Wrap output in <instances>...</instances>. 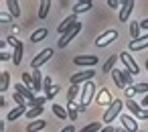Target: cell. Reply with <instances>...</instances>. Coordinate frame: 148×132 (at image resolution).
<instances>
[{
	"label": "cell",
	"mask_w": 148,
	"mask_h": 132,
	"mask_svg": "<svg viewBox=\"0 0 148 132\" xmlns=\"http://www.w3.org/2000/svg\"><path fill=\"white\" fill-rule=\"evenodd\" d=\"M53 112H55V116L61 118V120H65V118L69 116V112H67L63 106H59V104H53Z\"/></svg>",
	"instance_id": "obj_30"
},
{
	"label": "cell",
	"mask_w": 148,
	"mask_h": 132,
	"mask_svg": "<svg viewBox=\"0 0 148 132\" xmlns=\"http://www.w3.org/2000/svg\"><path fill=\"white\" fill-rule=\"evenodd\" d=\"M124 91H126V96H128V100H134V96H136V91H134V85H132V87H126Z\"/></svg>",
	"instance_id": "obj_40"
},
{
	"label": "cell",
	"mask_w": 148,
	"mask_h": 132,
	"mask_svg": "<svg viewBox=\"0 0 148 132\" xmlns=\"http://www.w3.org/2000/svg\"><path fill=\"white\" fill-rule=\"evenodd\" d=\"M47 126V122L45 120H37V122H29V126H27V132H39V130H43Z\"/></svg>",
	"instance_id": "obj_25"
},
{
	"label": "cell",
	"mask_w": 148,
	"mask_h": 132,
	"mask_svg": "<svg viewBox=\"0 0 148 132\" xmlns=\"http://www.w3.org/2000/svg\"><path fill=\"white\" fill-rule=\"evenodd\" d=\"M124 106H126V104H122V100H114V102H112V106H108V108H106L101 122H103L106 126H110V122H114V120H116V118L122 114Z\"/></svg>",
	"instance_id": "obj_1"
},
{
	"label": "cell",
	"mask_w": 148,
	"mask_h": 132,
	"mask_svg": "<svg viewBox=\"0 0 148 132\" xmlns=\"http://www.w3.org/2000/svg\"><path fill=\"white\" fill-rule=\"evenodd\" d=\"M140 27H142V29H146V31H148V19H144V21H142V23H140Z\"/></svg>",
	"instance_id": "obj_45"
},
{
	"label": "cell",
	"mask_w": 148,
	"mask_h": 132,
	"mask_svg": "<svg viewBox=\"0 0 148 132\" xmlns=\"http://www.w3.org/2000/svg\"><path fill=\"white\" fill-rule=\"evenodd\" d=\"M43 89H45V98H47V100H53V98H55V96H53V81H51V77H45Z\"/></svg>",
	"instance_id": "obj_22"
},
{
	"label": "cell",
	"mask_w": 148,
	"mask_h": 132,
	"mask_svg": "<svg viewBox=\"0 0 148 132\" xmlns=\"http://www.w3.org/2000/svg\"><path fill=\"white\" fill-rule=\"evenodd\" d=\"M77 23H79V21H77V14H69V16H67V19H65L59 27H57V31H59L61 35H65V33H67L69 29H73Z\"/></svg>",
	"instance_id": "obj_13"
},
{
	"label": "cell",
	"mask_w": 148,
	"mask_h": 132,
	"mask_svg": "<svg viewBox=\"0 0 148 132\" xmlns=\"http://www.w3.org/2000/svg\"><path fill=\"white\" fill-rule=\"evenodd\" d=\"M118 57H120V55H112V57L101 65V73H112V71H114V65H116V61H118Z\"/></svg>",
	"instance_id": "obj_20"
},
{
	"label": "cell",
	"mask_w": 148,
	"mask_h": 132,
	"mask_svg": "<svg viewBox=\"0 0 148 132\" xmlns=\"http://www.w3.org/2000/svg\"><path fill=\"white\" fill-rule=\"evenodd\" d=\"M140 23H136V21H132L130 23V35H132V41H136V39H140Z\"/></svg>",
	"instance_id": "obj_27"
},
{
	"label": "cell",
	"mask_w": 148,
	"mask_h": 132,
	"mask_svg": "<svg viewBox=\"0 0 148 132\" xmlns=\"http://www.w3.org/2000/svg\"><path fill=\"white\" fill-rule=\"evenodd\" d=\"M112 79H114V83L118 85V89H126V85H124V81H122V77H120V69H114V71H112Z\"/></svg>",
	"instance_id": "obj_32"
},
{
	"label": "cell",
	"mask_w": 148,
	"mask_h": 132,
	"mask_svg": "<svg viewBox=\"0 0 148 132\" xmlns=\"http://www.w3.org/2000/svg\"><path fill=\"white\" fill-rule=\"evenodd\" d=\"M43 81H45V79H43V73H41L39 69H35V71H33V89H35V91L43 89Z\"/></svg>",
	"instance_id": "obj_16"
},
{
	"label": "cell",
	"mask_w": 148,
	"mask_h": 132,
	"mask_svg": "<svg viewBox=\"0 0 148 132\" xmlns=\"http://www.w3.org/2000/svg\"><path fill=\"white\" fill-rule=\"evenodd\" d=\"M59 89H61L59 85H53V96H57V94H59Z\"/></svg>",
	"instance_id": "obj_47"
},
{
	"label": "cell",
	"mask_w": 148,
	"mask_h": 132,
	"mask_svg": "<svg viewBox=\"0 0 148 132\" xmlns=\"http://www.w3.org/2000/svg\"><path fill=\"white\" fill-rule=\"evenodd\" d=\"M120 122H122V128H124L126 132H138V122H136L132 116L122 114V116H120Z\"/></svg>",
	"instance_id": "obj_10"
},
{
	"label": "cell",
	"mask_w": 148,
	"mask_h": 132,
	"mask_svg": "<svg viewBox=\"0 0 148 132\" xmlns=\"http://www.w3.org/2000/svg\"><path fill=\"white\" fill-rule=\"evenodd\" d=\"M101 132H116V130H114L112 126H103V130H101Z\"/></svg>",
	"instance_id": "obj_46"
},
{
	"label": "cell",
	"mask_w": 148,
	"mask_h": 132,
	"mask_svg": "<svg viewBox=\"0 0 148 132\" xmlns=\"http://www.w3.org/2000/svg\"><path fill=\"white\" fill-rule=\"evenodd\" d=\"M146 47H148V35H144V37H140L136 41H130V45H128L130 51H142Z\"/></svg>",
	"instance_id": "obj_14"
},
{
	"label": "cell",
	"mask_w": 148,
	"mask_h": 132,
	"mask_svg": "<svg viewBox=\"0 0 148 132\" xmlns=\"http://www.w3.org/2000/svg\"><path fill=\"white\" fill-rule=\"evenodd\" d=\"M95 102L99 104V106H112V102H114V98L110 96V91L106 89V87H99L97 89V94H95Z\"/></svg>",
	"instance_id": "obj_9"
},
{
	"label": "cell",
	"mask_w": 148,
	"mask_h": 132,
	"mask_svg": "<svg viewBox=\"0 0 148 132\" xmlns=\"http://www.w3.org/2000/svg\"><path fill=\"white\" fill-rule=\"evenodd\" d=\"M43 110H45L43 106H39V108H31V110L27 112V118H29V120H35V118H39V116L43 114Z\"/></svg>",
	"instance_id": "obj_33"
},
{
	"label": "cell",
	"mask_w": 148,
	"mask_h": 132,
	"mask_svg": "<svg viewBox=\"0 0 148 132\" xmlns=\"http://www.w3.org/2000/svg\"><path fill=\"white\" fill-rule=\"evenodd\" d=\"M14 102H16V106H29L27 98H23V96H21V94H16V91H14Z\"/></svg>",
	"instance_id": "obj_36"
},
{
	"label": "cell",
	"mask_w": 148,
	"mask_h": 132,
	"mask_svg": "<svg viewBox=\"0 0 148 132\" xmlns=\"http://www.w3.org/2000/svg\"><path fill=\"white\" fill-rule=\"evenodd\" d=\"M73 63L79 67H93L99 63V59L95 55H79V57H73Z\"/></svg>",
	"instance_id": "obj_8"
},
{
	"label": "cell",
	"mask_w": 148,
	"mask_h": 132,
	"mask_svg": "<svg viewBox=\"0 0 148 132\" xmlns=\"http://www.w3.org/2000/svg\"><path fill=\"white\" fill-rule=\"evenodd\" d=\"M132 10H134V0H124L122 8H120V23H128Z\"/></svg>",
	"instance_id": "obj_11"
},
{
	"label": "cell",
	"mask_w": 148,
	"mask_h": 132,
	"mask_svg": "<svg viewBox=\"0 0 148 132\" xmlns=\"http://www.w3.org/2000/svg\"><path fill=\"white\" fill-rule=\"evenodd\" d=\"M6 41H8V45H10V47H16V45H18V43H21V41H16V39H14V37H12V35H10V37H8V39H6Z\"/></svg>",
	"instance_id": "obj_41"
},
{
	"label": "cell",
	"mask_w": 148,
	"mask_h": 132,
	"mask_svg": "<svg viewBox=\"0 0 148 132\" xmlns=\"http://www.w3.org/2000/svg\"><path fill=\"white\" fill-rule=\"evenodd\" d=\"M49 8H51V0H41V4H39V19H47Z\"/></svg>",
	"instance_id": "obj_23"
},
{
	"label": "cell",
	"mask_w": 148,
	"mask_h": 132,
	"mask_svg": "<svg viewBox=\"0 0 148 132\" xmlns=\"http://www.w3.org/2000/svg\"><path fill=\"white\" fill-rule=\"evenodd\" d=\"M116 39H118V31H116V29H108L106 33H101V35L97 37L95 45H97V47H108V45L114 43Z\"/></svg>",
	"instance_id": "obj_7"
},
{
	"label": "cell",
	"mask_w": 148,
	"mask_h": 132,
	"mask_svg": "<svg viewBox=\"0 0 148 132\" xmlns=\"http://www.w3.org/2000/svg\"><path fill=\"white\" fill-rule=\"evenodd\" d=\"M14 91H16V94H21L23 98H27V102H29V104L37 100V96H35V91H33L31 87H27L25 83H16V85H14Z\"/></svg>",
	"instance_id": "obj_12"
},
{
	"label": "cell",
	"mask_w": 148,
	"mask_h": 132,
	"mask_svg": "<svg viewBox=\"0 0 148 132\" xmlns=\"http://www.w3.org/2000/svg\"><path fill=\"white\" fill-rule=\"evenodd\" d=\"M93 75H95V71H93V69H85V71L73 73L69 81H71V85H79V83H83V85H85L87 81H91V77H93Z\"/></svg>",
	"instance_id": "obj_6"
},
{
	"label": "cell",
	"mask_w": 148,
	"mask_h": 132,
	"mask_svg": "<svg viewBox=\"0 0 148 132\" xmlns=\"http://www.w3.org/2000/svg\"><path fill=\"white\" fill-rule=\"evenodd\" d=\"M120 61L124 63L126 71H130L132 75H138V73H140V67H138V63L134 61V57H130V53H128V51L120 53Z\"/></svg>",
	"instance_id": "obj_5"
},
{
	"label": "cell",
	"mask_w": 148,
	"mask_h": 132,
	"mask_svg": "<svg viewBox=\"0 0 148 132\" xmlns=\"http://www.w3.org/2000/svg\"><path fill=\"white\" fill-rule=\"evenodd\" d=\"M27 112H29V110H27V106H16L14 110H10V112H8L6 120H8V122H14L16 118H21V116H27Z\"/></svg>",
	"instance_id": "obj_15"
},
{
	"label": "cell",
	"mask_w": 148,
	"mask_h": 132,
	"mask_svg": "<svg viewBox=\"0 0 148 132\" xmlns=\"http://www.w3.org/2000/svg\"><path fill=\"white\" fill-rule=\"evenodd\" d=\"M108 6H110V8H116V10H120V8H122V2H118V0H108Z\"/></svg>",
	"instance_id": "obj_38"
},
{
	"label": "cell",
	"mask_w": 148,
	"mask_h": 132,
	"mask_svg": "<svg viewBox=\"0 0 148 132\" xmlns=\"http://www.w3.org/2000/svg\"><path fill=\"white\" fill-rule=\"evenodd\" d=\"M23 83L33 89V73H23ZM33 91H35V89H33Z\"/></svg>",
	"instance_id": "obj_34"
},
{
	"label": "cell",
	"mask_w": 148,
	"mask_h": 132,
	"mask_svg": "<svg viewBox=\"0 0 148 132\" xmlns=\"http://www.w3.org/2000/svg\"><path fill=\"white\" fill-rule=\"evenodd\" d=\"M126 108H128L134 116H140V112H142V106H140V104H136L134 100H128V102H126Z\"/></svg>",
	"instance_id": "obj_28"
},
{
	"label": "cell",
	"mask_w": 148,
	"mask_h": 132,
	"mask_svg": "<svg viewBox=\"0 0 148 132\" xmlns=\"http://www.w3.org/2000/svg\"><path fill=\"white\" fill-rule=\"evenodd\" d=\"M6 6H8V12L12 16H21V8H18V2L16 0H6Z\"/></svg>",
	"instance_id": "obj_26"
},
{
	"label": "cell",
	"mask_w": 148,
	"mask_h": 132,
	"mask_svg": "<svg viewBox=\"0 0 148 132\" xmlns=\"http://www.w3.org/2000/svg\"><path fill=\"white\" fill-rule=\"evenodd\" d=\"M10 19H12V14H10V12H2V14H0V21H2V25L10 23Z\"/></svg>",
	"instance_id": "obj_39"
},
{
	"label": "cell",
	"mask_w": 148,
	"mask_h": 132,
	"mask_svg": "<svg viewBox=\"0 0 148 132\" xmlns=\"http://www.w3.org/2000/svg\"><path fill=\"white\" fill-rule=\"evenodd\" d=\"M79 33H81V23H77V25H75L73 29H69L65 35H61V39H59V43H57V45H59L61 49H65V47H67V45H69V43L79 35Z\"/></svg>",
	"instance_id": "obj_3"
},
{
	"label": "cell",
	"mask_w": 148,
	"mask_h": 132,
	"mask_svg": "<svg viewBox=\"0 0 148 132\" xmlns=\"http://www.w3.org/2000/svg\"><path fill=\"white\" fill-rule=\"evenodd\" d=\"M103 128H101V122H91V124H87L85 128H81L79 132H101Z\"/></svg>",
	"instance_id": "obj_31"
},
{
	"label": "cell",
	"mask_w": 148,
	"mask_h": 132,
	"mask_svg": "<svg viewBox=\"0 0 148 132\" xmlns=\"http://www.w3.org/2000/svg\"><path fill=\"white\" fill-rule=\"evenodd\" d=\"M45 102H47V98H45V96H39V98H37L35 102H31L29 106H33V108H39V106H43Z\"/></svg>",
	"instance_id": "obj_37"
},
{
	"label": "cell",
	"mask_w": 148,
	"mask_h": 132,
	"mask_svg": "<svg viewBox=\"0 0 148 132\" xmlns=\"http://www.w3.org/2000/svg\"><path fill=\"white\" fill-rule=\"evenodd\" d=\"M8 59H12V55H8L6 51H2V53H0V61H8Z\"/></svg>",
	"instance_id": "obj_42"
},
{
	"label": "cell",
	"mask_w": 148,
	"mask_h": 132,
	"mask_svg": "<svg viewBox=\"0 0 148 132\" xmlns=\"http://www.w3.org/2000/svg\"><path fill=\"white\" fill-rule=\"evenodd\" d=\"M77 94H81V87H79V85H71L69 91H67V104H71V102L77 98Z\"/></svg>",
	"instance_id": "obj_29"
},
{
	"label": "cell",
	"mask_w": 148,
	"mask_h": 132,
	"mask_svg": "<svg viewBox=\"0 0 148 132\" xmlns=\"http://www.w3.org/2000/svg\"><path fill=\"white\" fill-rule=\"evenodd\" d=\"M47 35H49L47 29H39V31H35V33L31 35V41H33V43H41L43 39H47Z\"/></svg>",
	"instance_id": "obj_24"
},
{
	"label": "cell",
	"mask_w": 148,
	"mask_h": 132,
	"mask_svg": "<svg viewBox=\"0 0 148 132\" xmlns=\"http://www.w3.org/2000/svg\"><path fill=\"white\" fill-rule=\"evenodd\" d=\"M140 120H148V110H144L142 108V112H140V116H138Z\"/></svg>",
	"instance_id": "obj_43"
},
{
	"label": "cell",
	"mask_w": 148,
	"mask_h": 132,
	"mask_svg": "<svg viewBox=\"0 0 148 132\" xmlns=\"http://www.w3.org/2000/svg\"><path fill=\"white\" fill-rule=\"evenodd\" d=\"M93 6V2L91 0H85V2H75V6H73V14H79V12H87L89 8Z\"/></svg>",
	"instance_id": "obj_17"
},
{
	"label": "cell",
	"mask_w": 148,
	"mask_h": 132,
	"mask_svg": "<svg viewBox=\"0 0 148 132\" xmlns=\"http://www.w3.org/2000/svg\"><path fill=\"white\" fill-rule=\"evenodd\" d=\"M95 94H97V87H95V83H93V81H87V83L81 87V94H79L81 102H79V104L87 108V106L91 104V100L95 98Z\"/></svg>",
	"instance_id": "obj_2"
},
{
	"label": "cell",
	"mask_w": 148,
	"mask_h": 132,
	"mask_svg": "<svg viewBox=\"0 0 148 132\" xmlns=\"http://www.w3.org/2000/svg\"><path fill=\"white\" fill-rule=\"evenodd\" d=\"M10 87V73L8 71H2V73H0V91H6Z\"/></svg>",
	"instance_id": "obj_19"
},
{
	"label": "cell",
	"mask_w": 148,
	"mask_h": 132,
	"mask_svg": "<svg viewBox=\"0 0 148 132\" xmlns=\"http://www.w3.org/2000/svg\"><path fill=\"white\" fill-rule=\"evenodd\" d=\"M23 53H25V47H23V41L14 47V53H12V63L14 65H21V61H23Z\"/></svg>",
	"instance_id": "obj_18"
},
{
	"label": "cell",
	"mask_w": 148,
	"mask_h": 132,
	"mask_svg": "<svg viewBox=\"0 0 148 132\" xmlns=\"http://www.w3.org/2000/svg\"><path fill=\"white\" fill-rule=\"evenodd\" d=\"M142 106H148V94L144 96V100H142Z\"/></svg>",
	"instance_id": "obj_48"
},
{
	"label": "cell",
	"mask_w": 148,
	"mask_h": 132,
	"mask_svg": "<svg viewBox=\"0 0 148 132\" xmlns=\"http://www.w3.org/2000/svg\"><path fill=\"white\" fill-rule=\"evenodd\" d=\"M53 57V49H43L41 53H37L35 57H33V61H31V67H33V71L35 69H39L41 65H45L49 59Z\"/></svg>",
	"instance_id": "obj_4"
},
{
	"label": "cell",
	"mask_w": 148,
	"mask_h": 132,
	"mask_svg": "<svg viewBox=\"0 0 148 132\" xmlns=\"http://www.w3.org/2000/svg\"><path fill=\"white\" fill-rule=\"evenodd\" d=\"M120 77H122V81H124V85H126V87H132V85H136V83H134V75H132L130 71H126V69H120Z\"/></svg>",
	"instance_id": "obj_21"
},
{
	"label": "cell",
	"mask_w": 148,
	"mask_h": 132,
	"mask_svg": "<svg viewBox=\"0 0 148 132\" xmlns=\"http://www.w3.org/2000/svg\"><path fill=\"white\" fill-rule=\"evenodd\" d=\"M61 132H75V128H73V124H69V126H65Z\"/></svg>",
	"instance_id": "obj_44"
},
{
	"label": "cell",
	"mask_w": 148,
	"mask_h": 132,
	"mask_svg": "<svg viewBox=\"0 0 148 132\" xmlns=\"http://www.w3.org/2000/svg\"><path fill=\"white\" fill-rule=\"evenodd\" d=\"M134 91L146 96V94H148V83H136V85H134Z\"/></svg>",
	"instance_id": "obj_35"
},
{
	"label": "cell",
	"mask_w": 148,
	"mask_h": 132,
	"mask_svg": "<svg viewBox=\"0 0 148 132\" xmlns=\"http://www.w3.org/2000/svg\"><path fill=\"white\" fill-rule=\"evenodd\" d=\"M146 71H148V59H146Z\"/></svg>",
	"instance_id": "obj_49"
}]
</instances>
